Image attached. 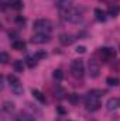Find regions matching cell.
<instances>
[{
  "mask_svg": "<svg viewBox=\"0 0 120 121\" xmlns=\"http://www.w3.org/2000/svg\"><path fill=\"white\" fill-rule=\"evenodd\" d=\"M61 13H62V18L65 21H69V23H78L82 18V11L76 7H71V9L61 11Z\"/></svg>",
  "mask_w": 120,
  "mask_h": 121,
  "instance_id": "obj_1",
  "label": "cell"
},
{
  "mask_svg": "<svg viewBox=\"0 0 120 121\" xmlns=\"http://www.w3.org/2000/svg\"><path fill=\"white\" fill-rule=\"evenodd\" d=\"M32 27H34L35 32H38V34H48L50 35V32L52 31V23L47 18H41V20L34 21Z\"/></svg>",
  "mask_w": 120,
  "mask_h": 121,
  "instance_id": "obj_2",
  "label": "cell"
},
{
  "mask_svg": "<svg viewBox=\"0 0 120 121\" xmlns=\"http://www.w3.org/2000/svg\"><path fill=\"white\" fill-rule=\"evenodd\" d=\"M85 73V66L81 59H74L71 62V75L74 78H82Z\"/></svg>",
  "mask_w": 120,
  "mask_h": 121,
  "instance_id": "obj_3",
  "label": "cell"
},
{
  "mask_svg": "<svg viewBox=\"0 0 120 121\" xmlns=\"http://www.w3.org/2000/svg\"><path fill=\"white\" fill-rule=\"evenodd\" d=\"M85 104H86V108L90 110V111H96L99 107H100V101H99V97L90 94V93H86L85 96Z\"/></svg>",
  "mask_w": 120,
  "mask_h": 121,
  "instance_id": "obj_4",
  "label": "cell"
},
{
  "mask_svg": "<svg viewBox=\"0 0 120 121\" xmlns=\"http://www.w3.org/2000/svg\"><path fill=\"white\" fill-rule=\"evenodd\" d=\"M88 69H89L90 78H97L100 75V66H99V62L97 60L89 59V62H88Z\"/></svg>",
  "mask_w": 120,
  "mask_h": 121,
  "instance_id": "obj_5",
  "label": "cell"
},
{
  "mask_svg": "<svg viewBox=\"0 0 120 121\" xmlns=\"http://www.w3.org/2000/svg\"><path fill=\"white\" fill-rule=\"evenodd\" d=\"M99 52H100V56H102L103 62H107V60H110V59L115 58V49H113V48L105 47V48H100Z\"/></svg>",
  "mask_w": 120,
  "mask_h": 121,
  "instance_id": "obj_6",
  "label": "cell"
},
{
  "mask_svg": "<svg viewBox=\"0 0 120 121\" xmlns=\"http://www.w3.org/2000/svg\"><path fill=\"white\" fill-rule=\"evenodd\" d=\"M32 44H45V42H48L50 41V35L48 34H34L32 37H31L30 39Z\"/></svg>",
  "mask_w": 120,
  "mask_h": 121,
  "instance_id": "obj_7",
  "label": "cell"
},
{
  "mask_svg": "<svg viewBox=\"0 0 120 121\" xmlns=\"http://www.w3.org/2000/svg\"><path fill=\"white\" fill-rule=\"evenodd\" d=\"M55 6L60 9L61 11H65V10L74 7V0H57L55 1Z\"/></svg>",
  "mask_w": 120,
  "mask_h": 121,
  "instance_id": "obj_8",
  "label": "cell"
},
{
  "mask_svg": "<svg viewBox=\"0 0 120 121\" xmlns=\"http://www.w3.org/2000/svg\"><path fill=\"white\" fill-rule=\"evenodd\" d=\"M76 38L72 35V34H61L60 35V42L62 45H65V47H68V45H71V44H74V41H75Z\"/></svg>",
  "mask_w": 120,
  "mask_h": 121,
  "instance_id": "obj_9",
  "label": "cell"
},
{
  "mask_svg": "<svg viewBox=\"0 0 120 121\" xmlns=\"http://www.w3.org/2000/svg\"><path fill=\"white\" fill-rule=\"evenodd\" d=\"M106 107H107L109 111H113V110L119 108L120 107V99H117V97H112V99H109L107 103H106Z\"/></svg>",
  "mask_w": 120,
  "mask_h": 121,
  "instance_id": "obj_10",
  "label": "cell"
},
{
  "mask_svg": "<svg viewBox=\"0 0 120 121\" xmlns=\"http://www.w3.org/2000/svg\"><path fill=\"white\" fill-rule=\"evenodd\" d=\"M16 121H35V118H34V116H32L31 113H27V111H23V110H21V111L17 114Z\"/></svg>",
  "mask_w": 120,
  "mask_h": 121,
  "instance_id": "obj_11",
  "label": "cell"
},
{
  "mask_svg": "<svg viewBox=\"0 0 120 121\" xmlns=\"http://www.w3.org/2000/svg\"><path fill=\"white\" fill-rule=\"evenodd\" d=\"M11 47H13V49H16V51H24V49H26V42L21 41V39H14V41L11 42Z\"/></svg>",
  "mask_w": 120,
  "mask_h": 121,
  "instance_id": "obj_12",
  "label": "cell"
},
{
  "mask_svg": "<svg viewBox=\"0 0 120 121\" xmlns=\"http://www.w3.org/2000/svg\"><path fill=\"white\" fill-rule=\"evenodd\" d=\"M14 110H16V106H14L13 101H4V103H3V111H4V113L11 114Z\"/></svg>",
  "mask_w": 120,
  "mask_h": 121,
  "instance_id": "obj_13",
  "label": "cell"
},
{
  "mask_svg": "<svg viewBox=\"0 0 120 121\" xmlns=\"http://www.w3.org/2000/svg\"><path fill=\"white\" fill-rule=\"evenodd\" d=\"M107 13H109V16H112V17H117L119 13H120V6H117V4H110Z\"/></svg>",
  "mask_w": 120,
  "mask_h": 121,
  "instance_id": "obj_14",
  "label": "cell"
},
{
  "mask_svg": "<svg viewBox=\"0 0 120 121\" xmlns=\"http://www.w3.org/2000/svg\"><path fill=\"white\" fill-rule=\"evenodd\" d=\"M11 91H13L16 96H21V94H23V91H24V87H23V85L18 82V83H16V85H13V86H11Z\"/></svg>",
  "mask_w": 120,
  "mask_h": 121,
  "instance_id": "obj_15",
  "label": "cell"
},
{
  "mask_svg": "<svg viewBox=\"0 0 120 121\" xmlns=\"http://www.w3.org/2000/svg\"><path fill=\"white\" fill-rule=\"evenodd\" d=\"M95 17L97 21H106V13L102 9H95Z\"/></svg>",
  "mask_w": 120,
  "mask_h": 121,
  "instance_id": "obj_16",
  "label": "cell"
},
{
  "mask_svg": "<svg viewBox=\"0 0 120 121\" xmlns=\"http://www.w3.org/2000/svg\"><path fill=\"white\" fill-rule=\"evenodd\" d=\"M13 69H14L16 72H18V73H23V70H24V63H23V60H14V62H13Z\"/></svg>",
  "mask_w": 120,
  "mask_h": 121,
  "instance_id": "obj_17",
  "label": "cell"
},
{
  "mask_svg": "<svg viewBox=\"0 0 120 121\" xmlns=\"http://www.w3.org/2000/svg\"><path fill=\"white\" fill-rule=\"evenodd\" d=\"M32 96H34V99H37L40 103H45V96H44V94H42L40 90L32 89Z\"/></svg>",
  "mask_w": 120,
  "mask_h": 121,
  "instance_id": "obj_18",
  "label": "cell"
},
{
  "mask_svg": "<svg viewBox=\"0 0 120 121\" xmlns=\"http://www.w3.org/2000/svg\"><path fill=\"white\" fill-rule=\"evenodd\" d=\"M106 83H107L109 86H119L120 85V79L119 78H116V76H109V78L106 79Z\"/></svg>",
  "mask_w": 120,
  "mask_h": 121,
  "instance_id": "obj_19",
  "label": "cell"
},
{
  "mask_svg": "<svg viewBox=\"0 0 120 121\" xmlns=\"http://www.w3.org/2000/svg\"><path fill=\"white\" fill-rule=\"evenodd\" d=\"M68 100H69V103H72V104H78V103H79V94L71 93V94H68Z\"/></svg>",
  "mask_w": 120,
  "mask_h": 121,
  "instance_id": "obj_20",
  "label": "cell"
},
{
  "mask_svg": "<svg viewBox=\"0 0 120 121\" xmlns=\"http://www.w3.org/2000/svg\"><path fill=\"white\" fill-rule=\"evenodd\" d=\"M52 78H54L55 80H58V82H60V80L64 79V72H62L61 69H55V70H54V73H52Z\"/></svg>",
  "mask_w": 120,
  "mask_h": 121,
  "instance_id": "obj_21",
  "label": "cell"
},
{
  "mask_svg": "<svg viewBox=\"0 0 120 121\" xmlns=\"http://www.w3.org/2000/svg\"><path fill=\"white\" fill-rule=\"evenodd\" d=\"M9 4H10L13 9H16V10H20V9L23 7V4H21L20 0H9Z\"/></svg>",
  "mask_w": 120,
  "mask_h": 121,
  "instance_id": "obj_22",
  "label": "cell"
},
{
  "mask_svg": "<svg viewBox=\"0 0 120 121\" xmlns=\"http://www.w3.org/2000/svg\"><path fill=\"white\" fill-rule=\"evenodd\" d=\"M37 60H38V59L28 56V58L26 59V63H27V66H28V68H31V69H32V68H35V66H37Z\"/></svg>",
  "mask_w": 120,
  "mask_h": 121,
  "instance_id": "obj_23",
  "label": "cell"
},
{
  "mask_svg": "<svg viewBox=\"0 0 120 121\" xmlns=\"http://www.w3.org/2000/svg\"><path fill=\"white\" fill-rule=\"evenodd\" d=\"M7 80H9L10 86H13V85H16V83H18V82H20V80H18V78H17V76H14V75H9V76H7Z\"/></svg>",
  "mask_w": 120,
  "mask_h": 121,
  "instance_id": "obj_24",
  "label": "cell"
},
{
  "mask_svg": "<svg viewBox=\"0 0 120 121\" xmlns=\"http://www.w3.org/2000/svg\"><path fill=\"white\" fill-rule=\"evenodd\" d=\"M88 93L93 94V96H96V97H102V96L105 94V90H99V89H92V90H89Z\"/></svg>",
  "mask_w": 120,
  "mask_h": 121,
  "instance_id": "obj_25",
  "label": "cell"
},
{
  "mask_svg": "<svg viewBox=\"0 0 120 121\" xmlns=\"http://www.w3.org/2000/svg\"><path fill=\"white\" fill-rule=\"evenodd\" d=\"M34 58L35 59H44V58H47V52L45 51H37L35 55H34Z\"/></svg>",
  "mask_w": 120,
  "mask_h": 121,
  "instance_id": "obj_26",
  "label": "cell"
},
{
  "mask_svg": "<svg viewBox=\"0 0 120 121\" xmlns=\"http://www.w3.org/2000/svg\"><path fill=\"white\" fill-rule=\"evenodd\" d=\"M0 62H1L3 65H6V63L9 62V54H7V52L3 51V52L0 54Z\"/></svg>",
  "mask_w": 120,
  "mask_h": 121,
  "instance_id": "obj_27",
  "label": "cell"
},
{
  "mask_svg": "<svg viewBox=\"0 0 120 121\" xmlns=\"http://www.w3.org/2000/svg\"><path fill=\"white\" fill-rule=\"evenodd\" d=\"M16 24H18V26H24V24H26V18H24L23 16H17V17H16Z\"/></svg>",
  "mask_w": 120,
  "mask_h": 121,
  "instance_id": "obj_28",
  "label": "cell"
},
{
  "mask_svg": "<svg viewBox=\"0 0 120 121\" xmlns=\"http://www.w3.org/2000/svg\"><path fill=\"white\" fill-rule=\"evenodd\" d=\"M75 51H76L78 54H85V52H86V48H85L83 45H81V47H78V48H76Z\"/></svg>",
  "mask_w": 120,
  "mask_h": 121,
  "instance_id": "obj_29",
  "label": "cell"
},
{
  "mask_svg": "<svg viewBox=\"0 0 120 121\" xmlns=\"http://www.w3.org/2000/svg\"><path fill=\"white\" fill-rule=\"evenodd\" d=\"M58 111H60L61 114H65V110H64L62 107H58Z\"/></svg>",
  "mask_w": 120,
  "mask_h": 121,
  "instance_id": "obj_30",
  "label": "cell"
},
{
  "mask_svg": "<svg viewBox=\"0 0 120 121\" xmlns=\"http://www.w3.org/2000/svg\"><path fill=\"white\" fill-rule=\"evenodd\" d=\"M105 1H112V0H105Z\"/></svg>",
  "mask_w": 120,
  "mask_h": 121,
  "instance_id": "obj_31",
  "label": "cell"
},
{
  "mask_svg": "<svg viewBox=\"0 0 120 121\" xmlns=\"http://www.w3.org/2000/svg\"><path fill=\"white\" fill-rule=\"evenodd\" d=\"M119 49H120V47H119Z\"/></svg>",
  "mask_w": 120,
  "mask_h": 121,
  "instance_id": "obj_32",
  "label": "cell"
}]
</instances>
